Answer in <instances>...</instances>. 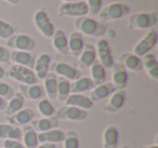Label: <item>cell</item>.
I'll return each mask as SVG.
<instances>
[{
	"mask_svg": "<svg viewBox=\"0 0 158 148\" xmlns=\"http://www.w3.org/2000/svg\"><path fill=\"white\" fill-rule=\"evenodd\" d=\"M14 90L9 83L3 82L0 80V97L5 98L6 101H9L12 98V96L14 95Z\"/></svg>",
	"mask_w": 158,
	"mask_h": 148,
	"instance_id": "cell-38",
	"label": "cell"
},
{
	"mask_svg": "<svg viewBox=\"0 0 158 148\" xmlns=\"http://www.w3.org/2000/svg\"><path fill=\"white\" fill-rule=\"evenodd\" d=\"M157 13L156 12H139L129 16V23L132 27L136 29L152 28L157 23Z\"/></svg>",
	"mask_w": 158,
	"mask_h": 148,
	"instance_id": "cell-6",
	"label": "cell"
},
{
	"mask_svg": "<svg viewBox=\"0 0 158 148\" xmlns=\"http://www.w3.org/2000/svg\"><path fill=\"white\" fill-rule=\"evenodd\" d=\"M8 123L12 124L20 128L21 125H26V124L31 123L34 119H35V111L31 108H22L19 110L16 113L9 117H6Z\"/></svg>",
	"mask_w": 158,
	"mask_h": 148,
	"instance_id": "cell-12",
	"label": "cell"
},
{
	"mask_svg": "<svg viewBox=\"0 0 158 148\" xmlns=\"http://www.w3.org/2000/svg\"><path fill=\"white\" fill-rule=\"evenodd\" d=\"M63 3L65 2H76V1H82V0H62Z\"/></svg>",
	"mask_w": 158,
	"mask_h": 148,
	"instance_id": "cell-47",
	"label": "cell"
},
{
	"mask_svg": "<svg viewBox=\"0 0 158 148\" xmlns=\"http://www.w3.org/2000/svg\"><path fill=\"white\" fill-rule=\"evenodd\" d=\"M115 91H116V89L112 84V82H104L100 85H95V88H93L91 90L89 98H90L92 103L101 102L102 100L112 95Z\"/></svg>",
	"mask_w": 158,
	"mask_h": 148,
	"instance_id": "cell-18",
	"label": "cell"
},
{
	"mask_svg": "<svg viewBox=\"0 0 158 148\" xmlns=\"http://www.w3.org/2000/svg\"><path fill=\"white\" fill-rule=\"evenodd\" d=\"M44 89L46 92V95L51 100L56 98L57 91V76L53 72H49V74L44 79Z\"/></svg>",
	"mask_w": 158,
	"mask_h": 148,
	"instance_id": "cell-33",
	"label": "cell"
},
{
	"mask_svg": "<svg viewBox=\"0 0 158 148\" xmlns=\"http://www.w3.org/2000/svg\"><path fill=\"white\" fill-rule=\"evenodd\" d=\"M89 68H90V78L93 81L94 85H100L105 82L106 69L99 61H95Z\"/></svg>",
	"mask_w": 158,
	"mask_h": 148,
	"instance_id": "cell-32",
	"label": "cell"
},
{
	"mask_svg": "<svg viewBox=\"0 0 158 148\" xmlns=\"http://www.w3.org/2000/svg\"><path fill=\"white\" fill-rule=\"evenodd\" d=\"M88 14V6L85 1L65 2L59 7L60 18H81Z\"/></svg>",
	"mask_w": 158,
	"mask_h": 148,
	"instance_id": "cell-5",
	"label": "cell"
},
{
	"mask_svg": "<svg viewBox=\"0 0 158 148\" xmlns=\"http://www.w3.org/2000/svg\"><path fill=\"white\" fill-rule=\"evenodd\" d=\"M36 148H56V144H50V143H42L38 145Z\"/></svg>",
	"mask_w": 158,
	"mask_h": 148,
	"instance_id": "cell-42",
	"label": "cell"
},
{
	"mask_svg": "<svg viewBox=\"0 0 158 148\" xmlns=\"http://www.w3.org/2000/svg\"><path fill=\"white\" fill-rule=\"evenodd\" d=\"M37 109L39 111V113L44 117H53L55 115V108L51 102L47 98H41L39 100V102L37 103Z\"/></svg>",
	"mask_w": 158,
	"mask_h": 148,
	"instance_id": "cell-35",
	"label": "cell"
},
{
	"mask_svg": "<svg viewBox=\"0 0 158 148\" xmlns=\"http://www.w3.org/2000/svg\"><path fill=\"white\" fill-rule=\"evenodd\" d=\"M6 76V70L3 69L2 66H0V79H2Z\"/></svg>",
	"mask_w": 158,
	"mask_h": 148,
	"instance_id": "cell-45",
	"label": "cell"
},
{
	"mask_svg": "<svg viewBox=\"0 0 158 148\" xmlns=\"http://www.w3.org/2000/svg\"><path fill=\"white\" fill-rule=\"evenodd\" d=\"M7 104H8V101H6L5 98L0 97V111H3L7 107Z\"/></svg>",
	"mask_w": 158,
	"mask_h": 148,
	"instance_id": "cell-43",
	"label": "cell"
},
{
	"mask_svg": "<svg viewBox=\"0 0 158 148\" xmlns=\"http://www.w3.org/2000/svg\"><path fill=\"white\" fill-rule=\"evenodd\" d=\"M34 24L40 34L46 38H51L54 34V25L51 22L48 13L44 10H38L34 14Z\"/></svg>",
	"mask_w": 158,
	"mask_h": 148,
	"instance_id": "cell-7",
	"label": "cell"
},
{
	"mask_svg": "<svg viewBox=\"0 0 158 148\" xmlns=\"http://www.w3.org/2000/svg\"><path fill=\"white\" fill-rule=\"evenodd\" d=\"M85 42L82 35L78 31H75L68 38V52L72 53L74 56L79 57L84 50Z\"/></svg>",
	"mask_w": 158,
	"mask_h": 148,
	"instance_id": "cell-28",
	"label": "cell"
},
{
	"mask_svg": "<svg viewBox=\"0 0 158 148\" xmlns=\"http://www.w3.org/2000/svg\"><path fill=\"white\" fill-rule=\"evenodd\" d=\"M95 51H97V56L99 59V62L102 64V66L105 69H112L115 62L114 59H113L112 51H110V44H108L107 40L106 39L98 40Z\"/></svg>",
	"mask_w": 158,
	"mask_h": 148,
	"instance_id": "cell-11",
	"label": "cell"
},
{
	"mask_svg": "<svg viewBox=\"0 0 158 148\" xmlns=\"http://www.w3.org/2000/svg\"><path fill=\"white\" fill-rule=\"evenodd\" d=\"M118 63H120L126 69L134 72H140L143 70L142 59L130 52H125L119 55Z\"/></svg>",
	"mask_w": 158,
	"mask_h": 148,
	"instance_id": "cell-13",
	"label": "cell"
},
{
	"mask_svg": "<svg viewBox=\"0 0 158 148\" xmlns=\"http://www.w3.org/2000/svg\"><path fill=\"white\" fill-rule=\"evenodd\" d=\"M119 143V131L117 126H106L103 132V148H118Z\"/></svg>",
	"mask_w": 158,
	"mask_h": 148,
	"instance_id": "cell-23",
	"label": "cell"
},
{
	"mask_svg": "<svg viewBox=\"0 0 158 148\" xmlns=\"http://www.w3.org/2000/svg\"><path fill=\"white\" fill-rule=\"evenodd\" d=\"M37 134L38 133L34 130L31 124L24 125V128L22 129V139L25 148H36L39 145Z\"/></svg>",
	"mask_w": 158,
	"mask_h": 148,
	"instance_id": "cell-30",
	"label": "cell"
},
{
	"mask_svg": "<svg viewBox=\"0 0 158 148\" xmlns=\"http://www.w3.org/2000/svg\"><path fill=\"white\" fill-rule=\"evenodd\" d=\"M51 72L55 74L56 76L63 77L67 80H77L78 78L81 77L80 70L75 68L74 66H70L67 63H62V62H55L52 65H50Z\"/></svg>",
	"mask_w": 158,
	"mask_h": 148,
	"instance_id": "cell-10",
	"label": "cell"
},
{
	"mask_svg": "<svg viewBox=\"0 0 158 148\" xmlns=\"http://www.w3.org/2000/svg\"><path fill=\"white\" fill-rule=\"evenodd\" d=\"M95 61H97V51H95V47L89 43L85 44L81 54L79 55V60H78L79 67L81 68V69H87V68L90 67Z\"/></svg>",
	"mask_w": 158,
	"mask_h": 148,
	"instance_id": "cell-20",
	"label": "cell"
},
{
	"mask_svg": "<svg viewBox=\"0 0 158 148\" xmlns=\"http://www.w3.org/2000/svg\"><path fill=\"white\" fill-rule=\"evenodd\" d=\"M140 148H158L157 144H154V145H144V146H141Z\"/></svg>",
	"mask_w": 158,
	"mask_h": 148,
	"instance_id": "cell-46",
	"label": "cell"
},
{
	"mask_svg": "<svg viewBox=\"0 0 158 148\" xmlns=\"http://www.w3.org/2000/svg\"><path fill=\"white\" fill-rule=\"evenodd\" d=\"M3 148H25V146L20 141L6 139V141H3Z\"/></svg>",
	"mask_w": 158,
	"mask_h": 148,
	"instance_id": "cell-40",
	"label": "cell"
},
{
	"mask_svg": "<svg viewBox=\"0 0 158 148\" xmlns=\"http://www.w3.org/2000/svg\"><path fill=\"white\" fill-rule=\"evenodd\" d=\"M5 1H6V2H8V3H10V5L15 6V5H18V3H20L21 0H5Z\"/></svg>",
	"mask_w": 158,
	"mask_h": 148,
	"instance_id": "cell-44",
	"label": "cell"
},
{
	"mask_svg": "<svg viewBox=\"0 0 158 148\" xmlns=\"http://www.w3.org/2000/svg\"><path fill=\"white\" fill-rule=\"evenodd\" d=\"M87 6H88V13L92 16L99 14L102 9V0H87Z\"/></svg>",
	"mask_w": 158,
	"mask_h": 148,
	"instance_id": "cell-39",
	"label": "cell"
},
{
	"mask_svg": "<svg viewBox=\"0 0 158 148\" xmlns=\"http://www.w3.org/2000/svg\"><path fill=\"white\" fill-rule=\"evenodd\" d=\"M20 93L29 101H38L46 96V92L40 84H20Z\"/></svg>",
	"mask_w": 158,
	"mask_h": 148,
	"instance_id": "cell-19",
	"label": "cell"
},
{
	"mask_svg": "<svg viewBox=\"0 0 158 148\" xmlns=\"http://www.w3.org/2000/svg\"><path fill=\"white\" fill-rule=\"evenodd\" d=\"M94 87V83L90 77H80L73 83H70V93L82 94L91 91Z\"/></svg>",
	"mask_w": 158,
	"mask_h": 148,
	"instance_id": "cell-29",
	"label": "cell"
},
{
	"mask_svg": "<svg viewBox=\"0 0 158 148\" xmlns=\"http://www.w3.org/2000/svg\"><path fill=\"white\" fill-rule=\"evenodd\" d=\"M64 103H65L66 106L78 107V108L85 109V110H88V109L92 108L93 106V103L91 102L89 96H86L84 94H76V93H70Z\"/></svg>",
	"mask_w": 158,
	"mask_h": 148,
	"instance_id": "cell-22",
	"label": "cell"
},
{
	"mask_svg": "<svg viewBox=\"0 0 158 148\" xmlns=\"http://www.w3.org/2000/svg\"><path fill=\"white\" fill-rule=\"evenodd\" d=\"M38 142L39 143H50V144H57L62 143L65 136V132L59 129H53V130L47 131V132L38 133Z\"/></svg>",
	"mask_w": 158,
	"mask_h": 148,
	"instance_id": "cell-26",
	"label": "cell"
},
{
	"mask_svg": "<svg viewBox=\"0 0 158 148\" xmlns=\"http://www.w3.org/2000/svg\"><path fill=\"white\" fill-rule=\"evenodd\" d=\"M31 125L37 133L47 132V131L53 130V129H57L59 126V120L55 116L53 117H44L40 119H34L31 122Z\"/></svg>",
	"mask_w": 158,
	"mask_h": 148,
	"instance_id": "cell-21",
	"label": "cell"
},
{
	"mask_svg": "<svg viewBox=\"0 0 158 148\" xmlns=\"http://www.w3.org/2000/svg\"><path fill=\"white\" fill-rule=\"evenodd\" d=\"M6 75L13 80L20 82L21 84H37L39 81L33 69L21 65H16V64L12 65L6 72Z\"/></svg>",
	"mask_w": 158,
	"mask_h": 148,
	"instance_id": "cell-3",
	"label": "cell"
},
{
	"mask_svg": "<svg viewBox=\"0 0 158 148\" xmlns=\"http://www.w3.org/2000/svg\"><path fill=\"white\" fill-rule=\"evenodd\" d=\"M62 143H63V148H80L78 134L75 130L66 131Z\"/></svg>",
	"mask_w": 158,
	"mask_h": 148,
	"instance_id": "cell-36",
	"label": "cell"
},
{
	"mask_svg": "<svg viewBox=\"0 0 158 148\" xmlns=\"http://www.w3.org/2000/svg\"><path fill=\"white\" fill-rule=\"evenodd\" d=\"M158 40V34L156 31L151 29L148 31L138 42L135 43V46L133 47V54H135L139 57H143L144 55H146L147 53H149L155 46L157 44Z\"/></svg>",
	"mask_w": 158,
	"mask_h": 148,
	"instance_id": "cell-4",
	"label": "cell"
},
{
	"mask_svg": "<svg viewBox=\"0 0 158 148\" xmlns=\"http://www.w3.org/2000/svg\"><path fill=\"white\" fill-rule=\"evenodd\" d=\"M0 139H22V129L9 123H0Z\"/></svg>",
	"mask_w": 158,
	"mask_h": 148,
	"instance_id": "cell-27",
	"label": "cell"
},
{
	"mask_svg": "<svg viewBox=\"0 0 158 148\" xmlns=\"http://www.w3.org/2000/svg\"><path fill=\"white\" fill-rule=\"evenodd\" d=\"M10 62V51L6 47L0 46V63L8 64Z\"/></svg>",
	"mask_w": 158,
	"mask_h": 148,
	"instance_id": "cell-41",
	"label": "cell"
},
{
	"mask_svg": "<svg viewBox=\"0 0 158 148\" xmlns=\"http://www.w3.org/2000/svg\"><path fill=\"white\" fill-rule=\"evenodd\" d=\"M24 102H25L24 96H23L20 92L14 93L12 98L9 100V102H8L6 109L3 110V113L6 115V117L12 116L18 113L19 110H21V109L23 108V106H24Z\"/></svg>",
	"mask_w": 158,
	"mask_h": 148,
	"instance_id": "cell-31",
	"label": "cell"
},
{
	"mask_svg": "<svg viewBox=\"0 0 158 148\" xmlns=\"http://www.w3.org/2000/svg\"><path fill=\"white\" fill-rule=\"evenodd\" d=\"M119 148H126V147H119Z\"/></svg>",
	"mask_w": 158,
	"mask_h": 148,
	"instance_id": "cell-48",
	"label": "cell"
},
{
	"mask_svg": "<svg viewBox=\"0 0 158 148\" xmlns=\"http://www.w3.org/2000/svg\"><path fill=\"white\" fill-rule=\"evenodd\" d=\"M130 11H131V9L127 3L113 2L104 7L103 9H101L98 15H99L100 22L105 23L108 21H115L125 18L130 13Z\"/></svg>",
	"mask_w": 158,
	"mask_h": 148,
	"instance_id": "cell-2",
	"label": "cell"
},
{
	"mask_svg": "<svg viewBox=\"0 0 158 148\" xmlns=\"http://www.w3.org/2000/svg\"><path fill=\"white\" fill-rule=\"evenodd\" d=\"M7 46L9 48L15 49L16 51H26L31 52L35 49L36 41L33 37L25 34H14L12 37L7 40Z\"/></svg>",
	"mask_w": 158,
	"mask_h": 148,
	"instance_id": "cell-9",
	"label": "cell"
},
{
	"mask_svg": "<svg viewBox=\"0 0 158 148\" xmlns=\"http://www.w3.org/2000/svg\"><path fill=\"white\" fill-rule=\"evenodd\" d=\"M126 102V92L123 90H116L114 93L110 95L108 102L103 107V110L106 113H117L123 108Z\"/></svg>",
	"mask_w": 158,
	"mask_h": 148,
	"instance_id": "cell-15",
	"label": "cell"
},
{
	"mask_svg": "<svg viewBox=\"0 0 158 148\" xmlns=\"http://www.w3.org/2000/svg\"><path fill=\"white\" fill-rule=\"evenodd\" d=\"M112 84L116 90H123L128 84V72L127 69L120 63H115L113 66Z\"/></svg>",
	"mask_w": 158,
	"mask_h": 148,
	"instance_id": "cell-14",
	"label": "cell"
},
{
	"mask_svg": "<svg viewBox=\"0 0 158 148\" xmlns=\"http://www.w3.org/2000/svg\"><path fill=\"white\" fill-rule=\"evenodd\" d=\"M51 65V56L47 53H41L36 59L35 65H34V72L38 80H44L46 76L49 74Z\"/></svg>",
	"mask_w": 158,
	"mask_h": 148,
	"instance_id": "cell-16",
	"label": "cell"
},
{
	"mask_svg": "<svg viewBox=\"0 0 158 148\" xmlns=\"http://www.w3.org/2000/svg\"><path fill=\"white\" fill-rule=\"evenodd\" d=\"M52 46L54 50L60 54H67L68 53V38L62 29H56L52 37Z\"/></svg>",
	"mask_w": 158,
	"mask_h": 148,
	"instance_id": "cell-24",
	"label": "cell"
},
{
	"mask_svg": "<svg viewBox=\"0 0 158 148\" xmlns=\"http://www.w3.org/2000/svg\"><path fill=\"white\" fill-rule=\"evenodd\" d=\"M10 61H12L16 65H21L33 69L34 65H35L36 56L31 52L14 50L10 52Z\"/></svg>",
	"mask_w": 158,
	"mask_h": 148,
	"instance_id": "cell-17",
	"label": "cell"
},
{
	"mask_svg": "<svg viewBox=\"0 0 158 148\" xmlns=\"http://www.w3.org/2000/svg\"><path fill=\"white\" fill-rule=\"evenodd\" d=\"M15 34V28L6 21L0 18V38L9 39Z\"/></svg>",
	"mask_w": 158,
	"mask_h": 148,
	"instance_id": "cell-37",
	"label": "cell"
},
{
	"mask_svg": "<svg viewBox=\"0 0 158 148\" xmlns=\"http://www.w3.org/2000/svg\"><path fill=\"white\" fill-rule=\"evenodd\" d=\"M74 26L78 33L90 37H102L107 31V26L104 23L88 16L77 18L74 22Z\"/></svg>",
	"mask_w": 158,
	"mask_h": 148,
	"instance_id": "cell-1",
	"label": "cell"
},
{
	"mask_svg": "<svg viewBox=\"0 0 158 148\" xmlns=\"http://www.w3.org/2000/svg\"><path fill=\"white\" fill-rule=\"evenodd\" d=\"M70 94V81L63 77H57L56 98L59 102L64 103Z\"/></svg>",
	"mask_w": 158,
	"mask_h": 148,
	"instance_id": "cell-34",
	"label": "cell"
},
{
	"mask_svg": "<svg viewBox=\"0 0 158 148\" xmlns=\"http://www.w3.org/2000/svg\"><path fill=\"white\" fill-rule=\"evenodd\" d=\"M143 69L146 70V74L152 80H158V62L154 54L147 53L142 59Z\"/></svg>",
	"mask_w": 158,
	"mask_h": 148,
	"instance_id": "cell-25",
	"label": "cell"
},
{
	"mask_svg": "<svg viewBox=\"0 0 158 148\" xmlns=\"http://www.w3.org/2000/svg\"><path fill=\"white\" fill-rule=\"evenodd\" d=\"M57 120H69V121H84L88 118V111L74 106H62L55 111Z\"/></svg>",
	"mask_w": 158,
	"mask_h": 148,
	"instance_id": "cell-8",
	"label": "cell"
}]
</instances>
